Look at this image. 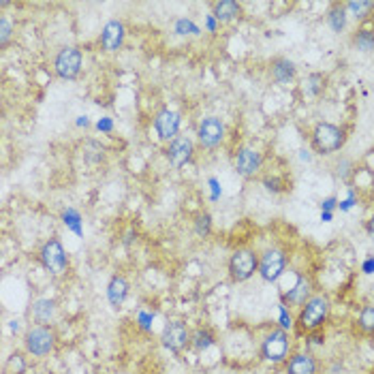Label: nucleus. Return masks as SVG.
<instances>
[{
    "label": "nucleus",
    "instance_id": "1",
    "mask_svg": "<svg viewBox=\"0 0 374 374\" xmlns=\"http://www.w3.org/2000/svg\"><path fill=\"white\" fill-rule=\"evenodd\" d=\"M346 143V131L340 124L334 122H317L313 133H310V145L321 156H331L344 148Z\"/></svg>",
    "mask_w": 374,
    "mask_h": 374
},
{
    "label": "nucleus",
    "instance_id": "2",
    "mask_svg": "<svg viewBox=\"0 0 374 374\" xmlns=\"http://www.w3.org/2000/svg\"><path fill=\"white\" fill-rule=\"evenodd\" d=\"M331 310V302L325 293H315L310 298L298 313V327L304 331V334H313V331L323 329V325L327 323Z\"/></svg>",
    "mask_w": 374,
    "mask_h": 374
},
{
    "label": "nucleus",
    "instance_id": "3",
    "mask_svg": "<svg viewBox=\"0 0 374 374\" xmlns=\"http://www.w3.org/2000/svg\"><path fill=\"white\" fill-rule=\"evenodd\" d=\"M58 344V336L52 325H32L26 329L24 334V349L28 355L43 360L56 351Z\"/></svg>",
    "mask_w": 374,
    "mask_h": 374
},
{
    "label": "nucleus",
    "instance_id": "4",
    "mask_svg": "<svg viewBox=\"0 0 374 374\" xmlns=\"http://www.w3.org/2000/svg\"><path fill=\"white\" fill-rule=\"evenodd\" d=\"M227 269H229V278L238 284L251 280L255 274H259V253L248 246L236 248L227 263Z\"/></svg>",
    "mask_w": 374,
    "mask_h": 374
},
{
    "label": "nucleus",
    "instance_id": "5",
    "mask_svg": "<svg viewBox=\"0 0 374 374\" xmlns=\"http://www.w3.org/2000/svg\"><path fill=\"white\" fill-rule=\"evenodd\" d=\"M39 261L43 265V269H48L56 278L65 276L69 269V255L58 238H50L48 242H43V246H41L39 251Z\"/></svg>",
    "mask_w": 374,
    "mask_h": 374
},
{
    "label": "nucleus",
    "instance_id": "6",
    "mask_svg": "<svg viewBox=\"0 0 374 374\" xmlns=\"http://www.w3.org/2000/svg\"><path fill=\"white\" fill-rule=\"evenodd\" d=\"M81 67H84V54L75 45L60 48L58 54L54 56V73L60 79L75 81L81 73Z\"/></svg>",
    "mask_w": 374,
    "mask_h": 374
},
{
    "label": "nucleus",
    "instance_id": "7",
    "mask_svg": "<svg viewBox=\"0 0 374 374\" xmlns=\"http://www.w3.org/2000/svg\"><path fill=\"white\" fill-rule=\"evenodd\" d=\"M289 349H291L289 331L276 327L261 340V357L269 364H284L289 360Z\"/></svg>",
    "mask_w": 374,
    "mask_h": 374
},
{
    "label": "nucleus",
    "instance_id": "8",
    "mask_svg": "<svg viewBox=\"0 0 374 374\" xmlns=\"http://www.w3.org/2000/svg\"><path fill=\"white\" fill-rule=\"evenodd\" d=\"M287 269V255L282 248H265L259 255V276L265 282H278Z\"/></svg>",
    "mask_w": 374,
    "mask_h": 374
},
{
    "label": "nucleus",
    "instance_id": "9",
    "mask_svg": "<svg viewBox=\"0 0 374 374\" xmlns=\"http://www.w3.org/2000/svg\"><path fill=\"white\" fill-rule=\"evenodd\" d=\"M191 338H193V331L184 321H169L163 327V336H160L163 346L176 353V355H180V353H184L191 346Z\"/></svg>",
    "mask_w": 374,
    "mask_h": 374
},
{
    "label": "nucleus",
    "instance_id": "10",
    "mask_svg": "<svg viewBox=\"0 0 374 374\" xmlns=\"http://www.w3.org/2000/svg\"><path fill=\"white\" fill-rule=\"evenodd\" d=\"M197 139L205 150H214L225 139V122L216 116H205L197 124Z\"/></svg>",
    "mask_w": 374,
    "mask_h": 374
},
{
    "label": "nucleus",
    "instance_id": "11",
    "mask_svg": "<svg viewBox=\"0 0 374 374\" xmlns=\"http://www.w3.org/2000/svg\"><path fill=\"white\" fill-rule=\"evenodd\" d=\"M165 154H167V160L174 169H182L186 167V165H191L193 158H195V143L191 137L186 135H178L176 139H172L167 143V150H165Z\"/></svg>",
    "mask_w": 374,
    "mask_h": 374
},
{
    "label": "nucleus",
    "instance_id": "12",
    "mask_svg": "<svg viewBox=\"0 0 374 374\" xmlns=\"http://www.w3.org/2000/svg\"><path fill=\"white\" fill-rule=\"evenodd\" d=\"M233 165L242 178L251 180L263 169V154L259 150L251 148V145H240L233 156Z\"/></svg>",
    "mask_w": 374,
    "mask_h": 374
},
{
    "label": "nucleus",
    "instance_id": "13",
    "mask_svg": "<svg viewBox=\"0 0 374 374\" xmlns=\"http://www.w3.org/2000/svg\"><path fill=\"white\" fill-rule=\"evenodd\" d=\"M180 122H182V118H180L178 112H174L167 105L158 107V112L154 114V131H156L158 139L167 141V143L172 139H176L178 131H180Z\"/></svg>",
    "mask_w": 374,
    "mask_h": 374
},
{
    "label": "nucleus",
    "instance_id": "14",
    "mask_svg": "<svg viewBox=\"0 0 374 374\" xmlns=\"http://www.w3.org/2000/svg\"><path fill=\"white\" fill-rule=\"evenodd\" d=\"M124 39H127V28H124V22H120V19H110V22L103 26L101 34H98V43H101L103 52L116 54V52L122 50Z\"/></svg>",
    "mask_w": 374,
    "mask_h": 374
},
{
    "label": "nucleus",
    "instance_id": "15",
    "mask_svg": "<svg viewBox=\"0 0 374 374\" xmlns=\"http://www.w3.org/2000/svg\"><path fill=\"white\" fill-rule=\"evenodd\" d=\"M269 77H272L274 84L278 86H289L293 84L295 77H298V67L293 60L289 58H272V62H269Z\"/></svg>",
    "mask_w": 374,
    "mask_h": 374
},
{
    "label": "nucleus",
    "instance_id": "16",
    "mask_svg": "<svg viewBox=\"0 0 374 374\" xmlns=\"http://www.w3.org/2000/svg\"><path fill=\"white\" fill-rule=\"evenodd\" d=\"M313 280H310L308 276H300L295 287L293 289H289L287 293L282 295V302L289 304V306H298L302 308L310 298H313Z\"/></svg>",
    "mask_w": 374,
    "mask_h": 374
},
{
    "label": "nucleus",
    "instance_id": "17",
    "mask_svg": "<svg viewBox=\"0 0 374 374\" xmlns=\"http://www.w3.org/2000/svg\"><path fill=\"white\" fill-rule=\"evenodd\" d=\"M319 364L313 353H293L287 360V374H317Z\"/></svg>",
    "mask_w": 374,
    "mask_h": 374
},
{
    "label": "nucleus",
    "instance_id": "18",
    "mask_svg": "<svg viewBox=\"0 0 374 374\" xmlns=\"http://www.w3.org/2000/svg\"><path fill=\"white\" fill-rule=\"evenodd\" d=\"M56 310H58V304L52 298L34 300L32 306H30V315H32L34 325H50L54 321V317H56Z\"/></svg>",
    "mask_w": 374,
    "mask_h": 374
},
{
    "label": "nucleus",
    "instance_id": "19",
    "mask_svg": "<svg viewBox=\"0 0 374 374\" xmlns=\"http://www.w3.org/2000/svg\"><path fill=\"white\" fill-rule=\"evenodd\" d=\"M242 15V5L236 0H218L212 5V17L218 24H231Z\"/></svg>",
    "mask_w": 374,
    "mask_h": 374
},
{
    "label": "nucleus",
    "instance_id": "20",
    "mask_svg": "<svg viewBox=\"0 0 374 374\" xmlns=\"http://www.w3.org/2000/svg\"><path fill=\"white\" fill-rule=\"evenodd\" d=\"M129 291H131V284H129V280L124 278L122 274L112 276L110 282H107V300H110V304L114 308H120L124 302H127Z\"/></svg>",
    "mask_w": 374,
    "mask_h": 374
},
{
    "label": "nucleus",
    "instance_id": "21",
    "mask_svg": "<svg viewBox=\"0 0 374 374\" xmlns=\"http://www.w3.org/2000/svg\"><path fill=\"white\" fill-rule=\"evenodd\" d=\"M351 45L362 54L374 52V28H357L351 37Z\"/></svg>",
    "mask_w": 374,
    "mask_h": 374
},
{
    "label": "nucleus",
    "instance_id": "22",
    "mask_svg": "<svg viewBox=\"0 0 374 374\" xmlns=\"http://www.w3.org/2000/svg\"><path fill=\"white\" fill-rule=\"evenodd\" d=\"M325 19H327V24H329V28L334 30V32H342L344 28H346V19H349V13H346V9H344V5H340V3H334L329 9H327V15H325Z\"/></svg>",
    "mask_w": 374,
    "mask_h": 374
},
{
    "label": "nucleus",
    "instance_id": "23",
    "mask_svg": "<svg viewBox=\"0 0 374 374\" xmlns=\"http://www.w3.org/2000/svg\"><path fill=\"white\" fill-rule=\"evenodd\" d=\"M216 344V336H214V331L210 327H199L193 331V338H191V346L195 351H207V349H212Z\"/></svg>",
    "mask_w": 374,
    "mask_h": 374
},
{
    "label": "nucleus",
    "instance_id": "24",
    "mask_svg": "<svg viewBox=\"0 0 374 374\" xmlns=\"http://www.w3.org/2000/svg\"><path fill=\"white\" fill-rule=\"evenodd\" d=\"M357 329L362 336H370L374 338V306L372 304H366L362 306L360 315H357Z\"/></svg>",
    "mask_w": 374,
    "mask_h": 374
},
{
    "label": "nucleus",
    "instance_id": "25",
    "mask_svg": "<svg viewBox=\"0 0 374 374\" xmlns=\"http://www.w3.org/2000/svg\"><path fill=\"white\" fill-rule=\"evenodd\" d=\"M344 9L353 19L364 22V19H368V15L374 11V3H370V0H351V3H344Z\"/></svg>",
    "mask_w": 374,
    "mask_h": 374
},
{
    "label": "nucleus",
    "instance_id": "26",
    "mask_svg": "<svg viewBox=\"0 0 374 374\" xmlns=\"http://www.w3.org/2000/svg\"><path fill=\"white\" fill-rule=\"evenodd\" d=\"M212 227H214V222H212V214L210 212L195 214V218H193V233L197 238H201V240L210 238L212 236Z\"/></svg>",
    "mask_w": 374,
    "mask_h": 374
},
{
    "label": "nucleus",
    "instance_id": "27",
    "mask_svg": "<svg viewBox=\"0 0 374 374\" xmlns=\"http://www.w3.org/2000/svg\"><path fill=\"white\" fill-rule=\"evenodd\" d=\"M105 145H101L98 141H86L84 143V158L90 163V165H101L105 163Z\"/></svg>",
    "mask_w": 374,
    "mask_h": 374
},
{
    "label": "nucleus",
    "instance_id": "28",
    "mask_svg": "<svg viewBox=\"0 0 374 374\" xmlns=\"http://www.w3.org/2000/svg\"><path fill=\"white\" fill-rule=\"evenodd\" d=\"M60 220H62V225H65L67 229H71L75 236L84 233V229H81V214L75 210V207H67V210H62Z\"/></svg>",
    "mask_w": 374,
    "mask_h": 374
},
{
    "label": "nucleus",
    "instance_id": "29",
    "mask_svg": "<svg viewBox=\"0 0 374 374\" xmlns=\"http://www.w3.org/2000/svg\"><path fill=\"white\" fill-rule=\"evenodd\" d=\"M325 81H327V77H325L323 73H310V75L306 77V86H304L306 94H310V96H319V94H323V90H325Z\"/></svg>",
    "mask_w": 374,
    "mask_h": 374
},
{
    "label": "nucleus",
    "instance_id": "30",
    "mask_svg": "<svg viewBox=\"0 0 374 374\" xmlns=\"http://www.w3.org/2000/svg\"><path fill=\"white\" fill-rule=\"evenodd\" d=\"M28 370V364H26V357H24V353H11L9 360H7V374H26Z\"/></svg>",
    "mask_w": 374,
    "mask_h": 374
},
{
    "label": "nucleus",
    "instance_id": "31",
    "mask_svg": "<svg viewBox=\"0 0 374 374\" xmlns=\"http://www.w3.org/2000/svg\"><path fill=\"white\" fill-rule=\"evenodd\" d=\"M13 32H15L13 22H11V19H9L7 15H3V17H0V45L7 48V45H9V41H11V37H13Z\"/></svg>",
    "mask_w": 374,
    "mask_h": 374
},
{
    "label": "nucleus",
    "instance_id": "32",
    "mask_svg": "<svg viewBox=\"0 0 374 374\" xmlns=\"http://www.w3.org/2000/svg\"><path fill=\"white\" fill-rule=\"evenodd\" d=\"M176 32L178 34H199L201 32V28L193 22V19H186V17H180V19H176Z\"/></svg>",
    "mask_w": 374,
    "mask_h": 374
},
{
    "label": "nucleus",
    "instance_id": "33",
    "mask_svg": "<svg viewBox=\"0 0 374 374\" xmlns=\"http://www.w3.org/2000/svg\"><path fill=\"white\" fill-rule=\"evenodd\" d=\"M263 186L269 191V193H284L287 191V182L278 176H272V178H263Z\"/></svg>",
    "mask_w": 374,
    "mask_h": 374
},
{
    "label": "nucleus",
    "instance_id": "34",
    "mask_svg": "<svg viewBox=\"0 0 374 374\" xmlns=\"http://www.w3.org/2000/svg\"><path fill=\"white\" fill-rule=\"evenodd\" d=\"M353 174H355V169H353V163H351L349 158H340L338 165H336V176H338L342 182H349Z\"/></svg>",
    "mask_w": 374,
    "mask_h": 374
},
{
    "label": "nucleus",
    "instance_id": "35",
    "mask_svg": "<svg viewBox=\"0 0 374 374\" xmlns=\"http://www.w3.org/2000/svg\"><path fill=\"white\" fill-rule=\"evenodd\" d=\"M152 321H154V313H145V310H139L137 315V323L143 331H150L152 329Z\"/></svg>",
    "mask_w": 374,
    "mask_h": 374
},
{
    "label": "nucleus",
    "instance_id": "36",
    "mask_svg": "<svg viewBox=\"0 0 374 374\" xmlns=\"http://www.w3.org/2000/svg\"><path fill=\"white\" fill-rule=\"evenodd\" d=\"M278 313H280V317H278L280 327L289 331L291 327H293V319H291V315H289V310H287V306H284V304H280V306H278Z\"/></svg>",
    "mask_w": 374,
    "mask_h": 374
},
{
    "label": "nucleus",
    "instance_id": "37",
    "mask_svg": "<svg viewBox=\"0 0 374 374\" xmlns=\"http://www.w3.org/2000/svg\"><path fill=\"white\" fill-rule=\"evenodd\" d=\"M338 207V199L336 197H327L321 201V212H334Z\"/></svg>",
    "mask_w": 374,
    "mask_h": 374
},
{
    "label": "nucleus",
    "instance_id": "38",
    "mask_svg": "<svg viewBox=\"0 0 374 374\" xmlns=\"http://www.w3.org/2000/svg\"><path fill=\"white\" fill-rule=\"evenodd\" d=\"M96 129H98L101 133H112V131H114V122H112V118H101V120L96 122Z\"/></svg>",
    "mask_w": 374,
    "mask_h": 374
},
{
    "label": "nucleus",
    "instance_id": "39",
    "mask_svg": "<svg viewBox=\"0 0 374 374\" xmlns=\"http://www.w3.org/2000/svg\"><path fill=\"white\" fill-rule=\"evenodd\" d=\"M306 336H308L310 344H325V334H321V329L313 331V334H306Z\"/></svg>",
    "mask_w": 374,
    "mask_h": 374
},
{
    "label": "nucleus",
    "instance_id": "40",
    "mask_svg": "<svg viewBox=\"0 0 374 374\" xmlns=\"http://www.w3.org/2000/svg\"><path fill=\"white\" fill-rule=\"evenodd\" d=\"M353 205H355V193H351V195H349V199H344V201H340V203H338V207H340L342 212L351 210Z\"/></svg>",
    "mask_w": 374,
    "mask_h": 374
},
{
    "label": "nucleus",
    "instance_id": "41",
    "mask_svg": "<svg viewBox=\"0 0 374 374\" xmlns=\"http://www.w3.org/2000/svg\"><path fill=\"white\" fill-rule=\"evenodd\" d=\"M362 272L364 274H374V257H368L362 265Z\"/></svg>",
    "mask_w": 374,
    "mask_h": 374
},
{
    "label": "nucleus",
    "instance_id": "42",
    "mask_svg": "<svg viewBox=\"0 0 374 374\" xmlns=\"http://www.w3.org/2000/svg\"><path fill=\"white\" fill-rule=\"evenodd\" d=\"M210 186H212V199H218V197H220V186H218V180H216V178H210Z\"/></svg>",
    "mask_w": 374,
    "mask_h": 374
},
{
    "label": "nucleus",
    "instance_id": "43",
    "mask_svg": "<svg viewBox=\"0 0 374 374\" xmlns=\"http://www.w3.org/2000/svg\"><path fill=\"white\" fill-rule=\"evenodd\" d=\"M366 229H368V233H370V238L374 240V214L370 216V220H368V225H366Z\"/></svg>",
    "mask_w": 374,
    "mask_h": 374
},
{
    "label": "nucleus",
    "instance_id": "44",
    "mask_svg": "<svg viewBox=\"0 0 374 374\" xmlns=\"http://www.w3.org/2000/svg\"><path fill=\"white\" fill-rule=\"evenodd\" d=\"M207 28H210V32H214L216 30V19L210 15V17H207Z\"/></svg>",
    "mask_w": 374,
    "mask_h": 374
},
{
    "label": "nucleus",
    "instance_id": "45",
    "mask_svg": "<svg viewBox=\"0 0 374 374\" xmlns=\"http://www.w3.org/2000/svg\"><path fill=\"white\" fill-rule=\"evenodd\" d=\"M331 218H334V212H321V220L323 222H331Z\"/></svg>",
    "mask_w": 374,
    "mask_h": 374
},
{
    "label": "nucleus",
    "instance_id": "46",
    "mask_svg": "<svg viewBox=\"0 0 374 374\" xmlns=\"http://www.w3.org/2000/svg\"><path fill=\"white\" fill-rule=\"evenodd\" d=\"M77 124H79V127H88V124H90V120H88L86 116H79Z\"/></svg>",
    "mask_w": 374,
    "mask_h": 374
}]
</instances>
